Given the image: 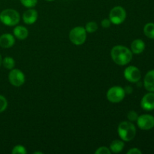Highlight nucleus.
<instances>
[{"label":"nucleus","instance_id":"obj_2","mask_svg":"<svg viewBox=\"0 0 154 154\" xmlns=\"http://www.w3.org/2000/svg\"><path fill=\"white\" fill-rule=\"evenodd\" d=\"M118 134L123 141H129L135 138L136 128L135 125L129 121H123L118 126Z\"/></svg>","mask_w":154,"mask_h":154},{"label":"nucleus","instance_id":"obj_5","mask_svg":"<svg viewBox=\"0 0 154 154\" xmlns=\"http://www.w3.org/2000/svg\"><path fill=\"white\" fill-rule=\"evenodd\" d=\"M126 17V10L121 6H116L113 8L109 14V19L111 23L120 25L123 23Z\"/></svg>","mask_w":154,"mask_h":154},{"label":"nucleus","instance_id":"obj_27","mask_svg":"<svg viewBox=\"0 0 154 154\" xmlns=\"http://www.w3.org/2000/svg\"><path fill=\"white\" fill-rule=\"evenodd\" d=\"M125 93H127V94H129V93H131L132 92V89L131 87H129V86H127V87L125 88Z\"/></svg>","mask_w":154,"mask_h":154},{"label":"nucleus","instance_id":"obj_19","mask_svg":"<svg viewBox=\"0 0 154 154\" xmlns=\"http://www.w3.org/2000/svg\"><path fill=\"white\" fill-rule=\"evenodd\" d=\"M85 29L87 31V32L89 33H93L98 29V24L96 23L94 21H91V22H89L86 24Z\"/></svg>","mask_w":154,"mask_h":154},{"label":"nucleus","instance_id":"obj_24","mask_svg":"<svg viewBox=\"0 0 154 154\" xmlns=\"http://www.w3.org/2000/svg\"><path fill=\"white\" fill-rule=\"evenodd\" d=\"M138 115L135 111H129V113L127 114V118L129 119V121L133 122V121H136L137 119H138Z\"/></svg>","mask_w":154,"mask_h":154},{"label":"nucleus","instance_id":"obj_21","mask_svg":"<svg viewBox=\"0 0 154 154\" xmlns=\"http://www.w3.org/2000/svg\"><path fill=\"white\" fill-rule=\"evenodd\" d=\"M11 153L13 154H26L27 153L25 147L23 145H16L14 147Z\"/></svg>","mask_w":154,"mask_h":154},{"label":"nucleus","instance_id":"obj_7","mask_svg":"<svg viewBox=\"0 0 154 154\" xmlns=\"http://www.w3.org/2000/svg\"><path fill=\"white\" fill-rule=\"evenodd\" d=\"M9 82L14 87H20L25 82V75L20 69H13L8 74Z\"/></svg>","mask_w":154,"mask_h":154},{"label":"nucleus","instance_id":"obj_8","mask_svg":"<svg viewBox=\"0 0 154 154\" xmlns=\"http://www.w3.org/2000/svg\"><path fill=\"white\" fill-rule=\"evenodd\" d=\"M137 124L143 130H149L154 127V117L150 114H143L137 119Z\"/></svg>","mask_w":154,"mask_h":154},{"label":"nucleus","instance_id":"obj_23","mask_svg":"<svg viewBox=\"0 0 154 154\" xmlns=\"http://www.w3.org/2000/svg\"><path fill=\"white\" fill-rule=\"evenodd\" d=\"M96 154H111V151L110 150V148L107 147H100L97 149L96 152H95Z\"/></svg>","mask_w":154,"mask_h":154},{"label":"nucleus","instance_id":"obj_14","mask_svg":"<svg viewBox=\"0 0 154 154\" xmlns=\"http://www.w3.org/2000/svg\"><path fill=\"white\" fill-rule=\"evenodd\" d=\"M145 49V44L141 39H135L131 45L132 52L135 54H140Z\"/></svg>","mask_w":154,"mask_h":154},{"label":"nucleus","instance_id":"obj_3","mask_svg":"<svg viewBox=\"0 0 154 154\" xmlns=\"http://www.w3.org/2000/svg\"><path fill=\"white\" fill-rule=\"evenodd\" d=\"M20 14L14 9H5L0 13V21L3 24L8 26H16L20 22Z\"/></svg>","mask_w":154,"mask_h":154},{"label":"nucleus","instance_id":"obj_10","mask_svg":"<svg viewBox=\"0 0 154 154\" xmlns=\"http://www.w3.org/2000/svg\"><path fill=\"white\" fill-rule=\"evenodd\" d=\"M141 106L145 111H152L154 109V93H147L143 96L141 101Z\"/></svg>","mask_w":154,"mask_h":154},{"label":"nucleus","instance_id":"obj_4","mask_svg":"<svg viewBox=\"0 0 154 154\" xmlns=\"http://www.w3.org/2000/svg\"><path fill=\"white\" fill-rule=\"evenodd\" d=\"M69 39L75 45H81L86 42L87 31L83 26H76L69 32Z\"/></svg>","mask_w":154,"mask_h":154},{"label":"nucleus","instance_id":"obj_18","mask_svg":"<svg viewBox=\"0 0 154 154\" xmlns=\"http://www.w3.org/2000/svg\"><path fill=\"white\" fill-rule=\"evenodd\" d=\"M2 65L6 69L11 70V69H14V67L15 66V61L12 57H6L4 59H2Z\"/></svg>","mask_w":154,"mask_h":154},{"label":"nucleus","instance_id":"obj_16","mask_svg":"<svg viewBox=\"0 0 154 154\" xmlns=\"http://www.w3.org/2000/svg\"><path fill=\"white\" fill-rule=\"evenodd\" d=\"M125 144L123 141H120V140H114L111 142V145H110V150H111V153H120L122 150L124 148Z\"/></svg>","mask_w":154,"mask_h":154},{"label":"nucleus","instance_id":"obj_17","mask_svg":"<svg viewBox=\"0 0 154 154\" xmlns=\"http://www.w3.org/2000/svg\"><path fill=\"white\" fill-rule=\"evenodd\" d=\"M144 32L147 38L154 39V23H148L144 27Z\"/></svg>","mask_w":154,"mask_h":154},{"label":"nucleus","instance_id":"obj_20","mask_svg":"<svg viewBox=\"0 0 154 154\" xmlns=\"http://www.w3.org/2000/svg\"><path fill=\"white\" fill-rule=\"evenodd\" d=\"M20 2L24 7L32 8L37 5L38 0H20Z\"/></svg>","mask_w":154,"mask_h":154},{"label":"nucleus","instance_id":"obj_15","mask_svg":"<svg viewBox=\"0 0 154 154\" xmlns=\"http://www.w3.org/2000/svg\"><path fill=\"white\" fill-rule=\"evenodd\" d=\"M14 35L19 40H24L29 35V31L26 27L23 26H17L14 29Z\"/></svg>","mask_w":154,"mask_h":154},{"label":"nucleus","instance_id":"obj_11","mask_svg":"<svg viewBox=\"0 0 154 154\" xmlns=\"http://www.w3.org/2000/svg\"><path fill=\"white\" fill-rule=\"evenodd\" d=\"M38 19V12L35 9L29 8L23 14V20L24 23L28 25L35 23Z\"/></svg>","mask_w":154,"mask_h":154},{"label":"nucleus","instance_id":"obj_30","mask_svg":"<svg viewBox=\"0 0 154 154\" xmlns=\"http://www.w3.org/2000/svg\"><path fill=\"white\" fill-rule=\"evenodd\" d=\"M46 1H48V2H53V1H54V0H46Z\"/></svg>","mask_w":154,"mask_h":154},{"label":"nucleus","instance_id":"obj_26","mask_svg":"<svg viewBox=\"0 0 154 154\" xmlns=\"http://www.w3.org/2000/svg\"><path fill=\"white\" fill-rule=\"evenodd\" d=\"M142 152L138 148H132L127 152V154H141Z\"/></svg>","mask_w":154,"mask_h":154},{"label":"nucleus","instance_id":"obj_28","mask_svg":"<svg viewBox=\"0 0 154 154\" xmlns=\"http://www.w3.org/2000/svg\"><path fill=\"white\" fill-rule=\"evenodd\" d=\"M2 57L1 54H0V66H2Z\"/></svg>","mask_w":154,"mask_h":154},{"label":"nucleus","instance_id":"obj_29","mask_svg":"<svg viewBox=\"0 0 154 154\" xmlns=\"http://www.w3.org/2000/svg\"><path fill=\"white\" fill-rule=\"evenodd\" d=\"M37 153H38V154H42L43 153H42V152H34V154H37Z\"/></svg>","mask_w":154,"mask_h":154},{"label":"nucleus","instance_id":"obj_12","mask_svg":"<svg viewBox=\"0 0 154 154\" xmlns=\"http://www.w3.org/2000/svg\"><path fill=\"white\" fill-rule=\"evenodd\" d=\"M14 43V37L10 33H5L0 36V47L2 48H11Z\"/></svg>","mask_w":154,"mask_h":154},{"label":"nucleus","instance_id":"obj_9","mask_svg":"<svg viewBox=\"0 0 154 154\" xmlns=\"http://www.w3.org/2000/svg\"><path fill=\"white\" fill-rule=\"evenodd\" d=\"M124 77L131 83H138L141 77V72L135 66H129L124 71Z\"/></svg>","mask_w":154,"mask_h":154},{"label":"nucleus","instance_id":"obj_13","mask_svg":"<svg viewBox=\"0 0 154 154\" xmlns=\"http://www.w3.org/2000/svg\"><path fill=\"white\" fill-rule=\"evenodd\" d=\"M144 86L147 91L154 92V69L147 72L145 75Z\"/></svg>","mask_w":154,"mask_h":154},{"label":"nucleus","instance_id":"obj_25","mask_svg":"<svg viewBox=\"0 0 154 154\" xmlns=\"http://www.w3.org/2000/svg\"><path fill=\"white\" fill-rule=\"evenodd\" d=\"M111 20H110V19H107V18H105V19L102 20V26L103 27V28L108 29L111 26Z\"/></svg>","mask_w":154,"mask_h":154},{"label":"nucleus","instance_id":"obj_6","mask_svg":"<svg viewBox=\"0 0 154 154\" xmlns=\"http://www.w3.org/2000/svg\"><path fill=\"white\" fill-rule=\"evenodd\" d=\"M125 95L126 93L123 87L114 86L111 87L107 92V99L112 103H118L123 100Z\"/></svg>","mask_w":154,"mask_h":154},{"label":"nucleus","instance_id":"obj_1","mask_svg":"<svg viewBox=\"0 0 154 154\" xmlns=\"http://www.w3.org/2000/svg\"><path fill=\"white\" fill-rule=\"evenodd\" d=\"M111 57L116 64L119 66H125L132 60V52L126 47L117 45L111 49Z\"/></svg>","mask_w":154,"mask_h":154},{"label":"nucleus","instance_id":"obj_22","mask_svg":"<svg viewBox=\"0 0 154 154\" xmlns=\"http://www.w3.org/2000/svg\"><path fill=\"white\" fill-rule=\"evenodd\" d=\"M8 107V102L5 97L0 95V113H2Z\"/></svg>","mask_w":154,"mask_h":154}]
</instances>
